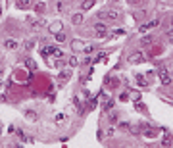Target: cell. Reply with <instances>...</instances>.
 <instances>
[{
    "instance_id": "1",
    "label": "cell",
    "mask_w": 173,
    "mask_h": 148,
    "mask_svg": "<svg viewBox=\"0 0 173 148\" xmlns=\"http://www.w3.org/2000/svg\"><path fill=\"white\" fill-rule=\"evenodd\" d=\"M119 18V12L114 8H110V10H100L98 12V19H106V21H114V19Z\"/></svg>"
},
{
    "instance_id": "2",
    "label": "cell",
    "mask_w": 173,
    "mask_h": 148,
    "mask_svg": "<svg viewBox=\"0 0 173 148\" xmlns=\"http://www.w3.org/2000/svg\"><path fill=\"white\" fill-rule=\"evenodd\" d=\"M54 56V58H62L64 56V52L60 50V48H56V46H44L41 50V56H44V58H48V56Z\"/></svg>"
},
{
    "instance_id": "3",
    "label": "cell",
    "mask_w": 173,
    "mask_h": 148,
    "mask_svg": "<svg viewBox=\"0 0 173 148\" xmlns=\"http://www.w3.org/2000/svg\"><path fill=\"white\" fill-rule=\"evenodd\" d=\"M158 77H160V81H162V85H171V77H169L165 67H158Z\"/></svg>"
},
{
    "instance_id": "4",
    "label": "cell",
    "mask_w": 173,
    "mask_h": 148,
    "mask_svg": "<svg viewBox=\"0 0 173 148\" xmlns=\"http://www.w3.org/2000/svg\"><path fill=\"white\" fill-rule=\"evenodd\" d=\"M127 62L129 64H142V62H144V56H142V52H131V54L127 56Z\"/></svg>"
},
{
    "instance_id": "5",
    "label": "cell",
    "mask_w": 173,
    "mask_h": 148,
    "mask_svg": "<svg viewBox=\"0 0 173 148\" xmlns=\"http://www.w3.org/2000/svg\"><path fill=\"white\" fill-rule=\"evenodd\" d=\"M94 37L96 39H104L106 37V25L104 23H94Z\"/></svg>"
},
{
    "instance_id": "6",
    "label": "cell",
    "mask_w": 173,
    "mask_h": 148,
    "mask_svg": "<svg viewBox=\"0 0 173 148\" xmlns=\"http://www.w3.org/2000/svg\"><path fill=\"white\" fill-rule=\"evenodd\" d=\"M69 77H71V67H68V69H62V71H60V75H58V79H60V83H62V85H64Z\"/></svg>"
},
{
    "instance_id": "7",
    "label": "cell",
    "mask_w": 173,
    "mask_h": 148,
    "mask_svg": "<svg viewBox=\"0 0 173 148\" xmlns=\"http://www.w3.org/2000/svg\"><path fill=\"white\" fill-rule=\"evenodd\" d=\"M71 50H73V52H83V50H85V42H81V41H71Z\"/></svg>"
},
{
    "instance_id": "8",
    "label": "cell",
    "mask_w": 173,
    "mask_h": 148,
    "mask_svg": "<svg viewBox=\"0 0 173 148\" xmlns=\"http://www.w3.org/2000/svg\"><path fill=\"white\" fill-rule=\"evenodd\" d=\"M48 31H50L52 35L60 33V31H62V21H54V23H50V25H48Z\"/></svg>"
},
{
    "instance_id": "9",
    "label": "cell",
    "mask_w": 173,
    "mask_h": 148,
    "mask_svg": "<svg viewBox=\"0 0 173 148\" xmlns=\"http://www.w3.org/2000/svg\"><path fill=\"white\" fill-rule=\"evenodd\" d=\"M4 48L6 50H15V48H18V42L12 41V39H6L4 41Z\"/></svg>"
},
{
    "instance_id": "10",
    "label": "cell",
    "mask_w": 173,
    "mask_h": 148,
    "mask_svg": "<svg viewBox=\"0 0 173 148\" xmlns=\"http://www.w3.org/2000/svg\"><path fill=\"white\" fill-rule=\"evenodd\" d=\"M94 4H96V0H83L81 2V10L83 12H85V10H91Z\"/></svg>"
},
{
    "instance_id": "11",
    "label": "cell",
    "mask_w": 173,
    "mask_h": 148,
    "mask_svg": "<svg viewBox=\"0 0 173 148\" xmlns=\"http://www.w3.org/2000/svg\"><path fill=\"white\" fill-rule=\"evenodd\" d=\"M71 21H73V25H81L83 21H85V18H83V14H73Z\"/></svg>"
},
{
    "instance_id": "12",
    "label": "cell",
    "mask_w": 173,
    "mask_h": 148,
    "mask_svg": "<svg viewBox=\"0 0 173 148\" xmlns=\"http://www.w3.org/2000/svg\"><path fill=\"white\" fill-rule=\"evenodd\" d=\"M108 119H110V123H115V121L119 119V114H117V112H110Z\"/></svg>"
},
{
    "instance_id": "13",
    "label": "cell",
    "mask_w": 173,
    "mask_h": 148,
    "mask_svg": "<svg viewBox=\"0 0 173 148\" xmlns=\"http://www.w3.org/2000/svg\"><path fill=\"white\" fill-rule=\"evenodd\" d=\"M164 146H173V139H171V135L165 133V139H164Z\"/></svg>"
},
{
    "instance_id": "14",
    "label": "cell",
    "mask_w": 173,
    "mask_h": 148,
    "mask_svg": "<svg viewBox=\"0 0 173 148\" xmlns=\"http://www.w3.org/2000/svg\"><path fill=\"white\" fill-rule=\"evenodd\" d=\"M29 4H31V0H18V8H29Z\"/></svg>"
},
{
    "instance_id": "15",
    "label": "cell",
    "mask_w": 173,
    "mask_h": 148,
    "mask_svg": "<svg viewBox=\"0 0 173 148\" xmlns=\"http://www.w3.org/2000/svg\"><path fill=\"white\" fill-rule=\"evenodd\" d=\"M68 65H69V67H75V65H79V60L75 58V56H71V58L68 60Z\"/></svg>"
},
{
    "instance_id": "16",
    "label": "cell",
    "mask_w": 173,
    "mask_h": 148,
    "mask_svg": "<svg viewBox=\"0 0 173 148\" xmlns=\"http://www.w3.org/2000/svg\"><path fill=\"white\" fill-rule=\"evenodd\" d=\"M54 39H56L58 42H65V35H64L62 31H60V33H56V35H54Z\"/></svg>"
},
{
    "instance_id": "17",
    "label": "cell",
    "mask_w": 173,
    "mask_h": 148,
    "mask_svg": "<svg viewBox=\"0 0 173 148\" xmlns=\"http://www.w3.org/2000/svg\"><path fill=\"white\" fill-rule=\"evenodd\" d=\"M137 81H139V85H141V87H146V85H148V83H146V79L142 77V75H137Z\"/></svg>"
},
{
    "instance_id": "18",
    "label": "cell",
    "mask_w": 173,
    "mask_h": 148,
    "mask_svg": "<svg viewBox=\"0 0 173 148\" xmlns=\"http://www.w3.org/2000/svg\"><path fill=\"white\" fill-rule=\"evenodd\" d=\"M85 54H91V52H94V46H92V44H85Z\"/></svg>"
},
{
    "instance_id": "19",
    "label": "cell",
    "mask_w": 173,
    "mask_h": 148,
    "mask_svg": "<svg viewBox=\"0 0 173 148\" xmlns=\"http://www.w3.org/2000/svg\"><path fill=\"white\" fill-rule=\"evenodd\" d=\"M117 35H125V31H123V29H115V31H112V37H117Z\"/></svg>"
},
{
    "instance_id": "20",
    "label": "cell",
    "mask_w": 173,
    "mask_h": 148,
    "mask_svg": "<svg viewBox=\"0 0 173 148\" xmlns=\"http://www.w3.org/2000/svg\"><path fill=\"white\" fill-rule=\"evenodd\" d=\"M25 114H27V119H31V121H33V119H35V117H37V116H35V112H33V110L25 112Z\"/></svg>"
},
{
    "instance_id": "21",
    "label": "cell",
    "mask_w": 173,
    "mask_h": 148,
    "mask_svg": "<svg viewBox=\"0 0 173 148\" xmlns=\"http://www.w3.org/2000/svg\"><path fill=\"white\" fill-rule=\"evenodd\" d=\"M146 25H148V29H152L156 25H160V19H154V21H150V23H146Z\"/></svg>"
},
{
    "instance_id": "22",
    "label": "cell",
    "mask_w": 173,
    "mask_h": 148,
    "mask_svg": "<svg viewBox=\"0 0 173 148\" xmlns=\"http://www.w3.org/2000/svg\"><path fill=\"white\" fill-rule=\"evenodd\" d=\"M112 106H114V100H106V104H104V110H110Z\"/></svg>"
},
{
    "instance_id": "23",
    "label": "cell",
    "mask_w": 173,
    "mask_h": 148,
    "mask_svg": "<svg viewBox=\"0 0 173 148\" xmlns=\"http://www.w3.org/2000/svg\"><path fill=\"white\" fill-rule=\"evenodd\" d=\"M131 98H133V100H135V102H139V100H141V94H139L137 90H135V93L131 94Z\"/></svg>"
},
{
    "instance_id": "24",
    "label": "cell",
    "mask_w": 173,
    "mask_h": 148,
    "mask_svg": "<svg viewBox=\"0 0 173 148\" xmlns=\"http://www.w3.org/2000/svg\"><path fill=\"white\" fill-rule=\"evenodd\" d=\"M142 44H144V46H146V44H150V42H152V37H144V39H142Z\"/></svg>"
},
{
    "instance_id": "25",
    "label": "cell",
    "mask_w": 173,
    "mask_h": 148,
    "mask_svg": "<svg viewBox=\"0 0 173 148\" xmlns=\"http://www.w3.org/2000/svg\"><path fill=\"white\" fill-rule=\"evenodd\" d=\"M18 135H19V139H21V140H27V137H25V133H23V131H18Z\"/></svg>"
},
{
    "instance_id": "26",
    "label": "cell",
    "mask_w": 173,
    "mask_h": 148,
    "mask_svg": "<svg viewBox=\"0 0 173 148\" xmlns=\"http://www.w3.org/2000/svg\"><path fill=\"white\" fill-rule=\"evenodd\" d=\"M27 65L31 67V69H35V62H33V60H27Z\"/></svg>"
},
{
    "instance_id": "27",
    "label": "cell",
    "mask_w": 173,
    "mask_h": 148,
    "mask_svg": "<svg viewBox=\"0 0 173 148\" xmlns=\"http://www.w3.org/2000/svg\"><path fill=\"white\" fill-rule=\"evenodd\" d=\"M167 39H169V42L173 44V31H169V33H167Z\"/></svg>"
},
{
    "instance_id": "28",
    "label": "cell",
    "mask_w": 173,
    "mask_h": 148,
    "mask_svg": "<svg viewBox=\"0 0 173 148\" xmlns=\"http://www.w3.org/2000/svg\"><path fill=\"white\" fill-rule=\"evenodd\" d=\"M171 25H173V18H171Z\"/></svg>"
}]
</instances>
